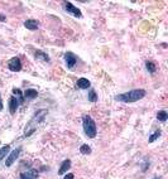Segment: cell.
Returning <instances> with one entry per match:
<instances>
[{"label": "cell", "instance_id": "6da1fadb", "mask_svg": "<svg viewBox=\"0 0 168 179\" xmlns=\"http://www.w3.org/2000/svg\"><path fill=\"white\" fill-rule=\"evenodd\" d=\"M147 95V92L142 88H137V90H132L129 92H125V93H120L115 97L116 101H120V102H137L142 99H144Z\"/></svg>", "mask_w": 168, "mask_h": 179}, {"label": "cell", "instance_id": "7a4b0ae2", "mask_svg": "<svg viewBox=\"0 0 168 179\" xmlns=\"http://www.w3.org/2000/svg\"><path fill=\"white\" fill-rule=\"evenodd\" d=\"M82 124H83V131H85V134L89 136L90 139H94L96 134H98V129H96L95 121L91 119V116L86 115V116H83Z\"/></svg>", "mask_w": 168, "mask_h": 179}, {"label": "cell", "instance_id": "3957f363", "mask_svg": "<svg viewBox=\"0 0 168 179\" xmlns=\"http://www.w3.org/2000/svg\"><path fill=\"white\" fill-rule=\"evenodd\" d=\"M65 10H66L67 13H70V14H72L73 16H76V18H82V13H81V10H80L78 8H76L72 3H70V1H67V3L65 4Z\"/></svg>", "mask_w": 168, "mask_h": 179}, {"label": "cell", "instance_id": "277c9868", "mask_svg": "<svg viewBox=\"0 0 168 179\" xmlns=\"http://www.w3.org/2000/svg\"><path fill=\"white\" fill-rule=\"evenodd\" d=\"M8 68L13 72H19L20 70H22V62H20V59L18 57L11 58L9 61V63H8Z\"/></svg>", "mask_w": 168, "mask_h": 179}, {"label": "cell", "instance_id": "5b68a950", "mask_svg": "<svg viewBox=\"0 0 168 179\" xmlns=\"http://www.w3.org/2000/svg\"><path fill=\"white\" fill-rule=\"evenodd\" d=\"M20 148H18V149H15V150H13L9 154V156L6 158V160H5V165L6 167H11V165H13V163L14 161L18 159V156H19V154H20Z\"/></svg>", "mask_w": 168, "mask_h": 179}, {"label": "cell", "instance_id": "8992f818", "mask_svg": "<svg viewBox=\"0 0 168 179\" xmlns=\"http://www.w3.org/2000/svg\"><path fill=\"white\" fill-rule=\"evenodd\" d=\"M65 59H66V63H67V67L68 68H73L77 62V57L75 56L72 52H67L65 54Z\"/></svg>", "mask_w": 168, "mask_h": 179}, {"label": "cell", "instance_id": "52a82bcc", "mask_svg": "<svg viewBox=\"0 0 168 179\" xmlns=\"http://www.w3.org/2000/svg\"><path fill=\"white\" fill-rule=\"evenodd\" d=\"M38 178V172L36 169H29L27 172H23L20 174V179H37Z\"/></svg>", "mask_w": 168, "mask_h": 179}, {"label": "cell", "instance_id": "ba28073f", "mask_svg": "<svg viewBox=\"0 0 168 179\" xmlns=\"http://www.w3.org/2000/svg\"><path fill=\"white\" fill-rule=\"evenodd\" d=\"M24 27H26L27 29H29V31H36V29H38L39 23L34 19H28V20L24 22Z\"/></svg>", "mask_w": 168, "mask_h": 179}, {"label": "cell", "instance_id": "9c48e42d", "mask_svg": "<svg viewBox=\"0 0 168 179\" xmlns=\"http://www.w3.org/2000/svg\"><path fill=\"white\" fill-rule=\"evenodd\" d=\"M19 106V101L15 99V97H10V101H9V109H10V114L14 115L16 112V109Z\"/></svg>", "mask_w": 168, "mask_h": 179}, {"label": "cell", "instance_id": "30bf717a", "mask_svg": "<svg viewBox=\"0 0 168 179\" xmlns=\"http://www.w3.org/2000/svg\"><path fill=\"white\" fill-rule=\"evenodd\" d=\"M71 168V160L70 159H66L65 161H62V164H61V167H60V170H58V174H65L67 170H68Z\"/></svg>", "mask_w": 168, "mask_h": 179}, {"label": "cell", "instance_id": "8fae6325", "mask_svg": "<svg viewBox=\"0 0 168 179\" xmlns=\"http://www.w3.org/2000/svg\"><path fill=\"white\" fill-rule=\"evenodd\" d=\"M90 86H91V83H90V81L87 78H80L77 81V87L81 88V90H86V88H89Z\"/></svg>", "mask_w": 168, "mask_h": 179}, {"label": "cell", "instance_id": "7c38bea8", "mask_svg": "<svg viewBox=\"0 0 168 179\" xmlns=\"http://www.w3.org/2000/svg\"><path fill=\"white\" fill-rule=\"evenodd\" d=\"M24 96L27 97V99H36L37 96H38V92L36 91V90L33 88H28L26 92H24Z\"/></svg>", "mask_w": 168, "mask_h": 179}, {"label": "cell", "instance_id": "4fadbf2b", "mask_svg": "<svg viewBox=\"0 0 168 179\" xmlns=\"http://www.w3.org/2000/svg\"><path fill=\"white\" fill-rule=\"evenodd\" d=\"M34 54H36V57L38 59H42V61H44V62H49V57H48L47 53L42 52V50H37Z\"/></svg>", "mask_w": 168, "mask_h": 179}, {"label": "cell", "instance_id": "5bb4252c", "mask_svg": "<svg viewBox=\"0 0 168 179\" xmlns=\"http://www.w3.org/2000/svg\"><path fill=\"white\" fill-rule=\"evenodd\" d=\"M157 119L161 122H164V121H167V119H168V114H167V111H164V110H161V111H158V114H157Z\"/></svg>", "mask_w": 168, "mask_h": 179}, {"label": "cell", "instance_id": "9a60e30c", "mask_svg": "<svg viewBox=\"0 0 168 179\" xmlns=\"http://www.w3.org/2000/svg\"><path fill=\"white\" fill-rule=\"evenodd\" d=\"M9 149H10V145H9V144H6V145H4L1 149H0V161H1L6 156L8 151H9Z\"/></svg>", "mask_w": 168, "mask_h": 179}, {"label": "cell", "instance_id": "2e32d148", "mask_svg": "<svg viewBox=\"0 0 168 179\" xmlns=\"http://www.w3.org/2000/svg\"><path fill=\"white\" fill-rule=\"evenodd\" d=\"M80 153L83 154V155L91 154V148L87 145V144H83V145H81V148H80Z\"/></svg>", "mask_w": 168, "mask_h": 179}, {"label": "cell", "instance_id": "e0dca14e", "mask_svg": "<svg viewBox=\"0 0 168 179\" xmlns=\"http://www.w3.org/2000/svg\"><path fill=\"white\" fill-rule=\"evenodd\" d=\"M145 67H147V71L150 72V73H154L155 70H157V67L153 62H145Z\"/></svg>", "mask_w": 168, "mask_h": 179}, {"label": "cell", "instance_id": "ac0fdd59", "mask_svg": "<svg viewBox=\"0 0 168 179\" xmlns=\"http://www.w3.org/2000/svg\"><path fill=\"white\" fill-rule=\"evenodd\" d=\"M161 134H162V131H161V130H157L155 133H153L152 135L149 136V140H148V141H149V143L155 141V140H157V139L159 138V136H161Z\"/></svg>", "mask_w": 168, "mask_h": 179}, {"label": "cell", "instance_id": "d6986e66", "mask_svg": "<svg viewBox=\"0 0 168 179\" xmlns=\"http://www.w3.org/2000/svg\"><path fill=\"white\" fill-rule=\"evenodd\" d=\"M89 100H90V102H96L98 101V95H96L95 90H90L89 91Z\"/></svg>", "mask_w": 168, "mask_h": 179}, {"label": "cell", "instance_id": "ffe728a7", "mask_svg": "<svg viewBox=\"0 0 168 179\" xmlns=\"http://www.w3.org/2000/svg\"><path fill=\"white\" fill-rule=\"evenodd\" d=\"M13 93L19 97V99H18L19 104H20V102H23V101H24V97H23V95H22V91H20V90H18V88H14V90H13Z\"/></svg>", "mask_w": 168, "mask_h": 179}, {"label": "cell", "instance_id": "44dd1931", "mask_svg": "<svg viewBox=\"0 0 168 179\" xmlns=\"http://www.w3.org/2000/svg\"><path fill=\"white\" fill-rule=\"evenodd\" d=\"M73 178H75L73 174H72V173H68V174H67V175H66L63 179H73Z\"/></svg>", "mask_w": 168, "mask_h": 179}, {"label": "cell", "instance_id": "7402d4cb", "mask_svg": "<svg viewBox=\"0 0 168 179\" xmlns=\"http://www.w3.org/2000/svg\"><path fill=\"white\" fill-rule=\"evenodd\" d=\"M4 20H5V16H4V15H1V14H0V22H4Z\"/></svg>", "mask_w": 168, "mask_h": 179}, {"label": "cell", "instance_id": "603a6c76", "mask_svg": "<svg viewBox=\"0 0 168 179\" xmlns=\"http://www.w3.org/2000/svg\"><path fill=\"white\" fill-rule=\"evenodd\" d=\"M4 109V106H3V101H1V99H0V111Z\"/></svg>", "mask_w": 168, "mask_h": 179}, {"label": "cell", "instance_id": "cb8c5ba5", "mask_svg": "<svg viewBox=\"0 0 168 179\" xmlns=\"http://www.w3.org/2000/svg\"><path fill=\"white\" fill-rule=\"evenodd\" d=\"M154 179H158V178H154Z\"/></svg>", "mask_w": 168, "mask_h": 179}]
</instances>
